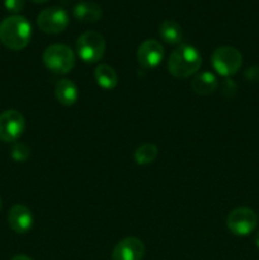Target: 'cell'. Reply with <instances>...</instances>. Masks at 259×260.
<instances>
[{"label": "cell", "mask_w": 259, "mask_h": 260, "mask_svg": "<svg viewBox=\"0 0 259 260\" xmlns=\"http://www.w3.org/2000/svg\"><path fill=\"white\" fill-rule=\"evenodd\" d=\"M32 37L30 23L22 15H10L0 23V41L12 51L25 48Z\"/></svg>", "instance_id": "cell-1"}, {"label": "cell", "mask_w": 259, "mask_h": 260, "mask_svg": "<svg viewBox=\"0 0 259 260\" xmlns=\"http://www.w3.org/2000/svg\"><path fill=\"white\" fill-rule=\"evenodd\" d=\"M202 65V56L190 45H179L168 58V70L174 78H189Z\"/></svg>", "instance_id": "cell-2"}, {"label": "cell", "mask_w": 259, "mask_h": 260, "mask_svg": "<svg viewBox=\"0 0 259 260\" xmlns=\"http://www.w3.org/2000/svg\"><path fill=\"white\" fill-rule=\"evenodd\" d=\"M42 60L46 68L53 74L65 75L75 66V53L63 43H53L46 48Z\"/></svg>", "instance_id": "cell-3"}, {"label": "cell", "mask_w": 259, "mask_h": 260, "mask_svg": "<svg viewBox=\"0 0 259 260\" xmlns=\"http://www.w3.org/2000/svg\"><path fill=\"white\" fill-rule=\"evenodd\" d=\"M106 52V40L101 33L88 30L76 41V53L81 61L86 63H95L103 58Z\"/></svg>", "instance_id": "cell-4"}, {"label": "cell", "mask_w": 259, "mask_h": 260, "mask_svg": "<svg viewBox=\"0 0 259 260\" xmlns=\"http://www.w3.org/2000/svg\"><path fill=\"white\" fill-rule=\"evenodd\" d=\"M213 69L222 76H231L240 70L243 65V55L240 51L231 46L217 47L211 55Z\"/></svg>", "instance_id": "cell-5"}, {"label": "cell", "mask_w": 259, "mask_h": 260, "mask_svg": "<svg viewBox=\"0 0 259 260\" xmlns=\"http://www.w3.org/2000/svg\"><path fill=\"white\" fill-rule=\"evenodd\" d=\"M226 225L234 235L246 236L255 230L258 216L251 208L238 207L229 213Z\"/></svg>", "instance_id": "cell-6"}, {"label": "cell", "mask_w": 259, "mask_h": 260, "mask_svg": "<svg viewBox=\"0 0 259 260\" xmlns=\"http://www.w3.org/2000/svg\"><path fill=\"white\" fill-rule=\"evenodd\" d=\"M37 25L42 32L48 35H58L69 25V15L60 7H50L43 9L37 17Z\"/></svg>", "instance_id": "cell-7"}, {"label": "cell", "mask_w": 259, "mask_h": 260, "mask_svg": "<svg viewBox=\"0 0 259 260\" xmlns=\"http://www.w3.org/2000/svg\"><path fill=\"white\" fill-rule=\"evenodd\" d=\"M25 129V118L17 109H8L0 114V140L14 142Z\"/></svg>", "instance_id": "cell-8"}, {"label": "cell", "mask_w": 259, "mask_h": 260, "mask_svg": "<svg viewBox=\"0 0 259 260\" xmlns=\"http://www.w3.org/2000/svg\"><path fill=\"white\" fill-rule=\"evenodd\" d=\"M136 57L144 69H154L164 58V47L159 41L146 40L137 48Z\"/></svg>", "instance_id": "cell-9"}, {"label": "cell", "mask_w": 259, "mask_h": 260, "mask_svg": "<svg viewBox=\"0 0 259 260\" xmlns=\"http://www.w3.org/2000/svg\"><path fill=\"white\" fill-rule=\"evenodd\" d=\"M145 255V245L140 239L128 236L114 246L112 260H142Z\"/></svg>", "instance_id": "cell-10"}, {"label": "cell", "mask_w": 259, "mask_h": 260, "mask_svg": "<svg viewBox=\"0 0 259 260\" xmlns=\"http://www.w3.org/2000/svg\"><path fill=\"white\" fill-rule=\"evenodd\" d=\"M10 229L17 234H25L32 229L33 215L27 206L14 205L8 215Z\"/></svg>", "instance_id": "cell-11"}, {"label": "cell", "mask_w": 259, "mask_h": 260, "mask_svg": "<svg viewBox=\"0 0 259 260\" xmlns=\"http://www.w3.org/2000/svg\"><path fill=\"white\" fill-rule=\"evenodd\" d=\"M102 8L94 2H80L74 7V17L81 23H95L102 18Z\"/></svg>", "instance_id": "cell-12"}, {"label": "cell", "mask_w": 259, "mask_h": 260, "mask_svg": "<svg viewBox=\"0 0 259 260\" xmlns=\"http://www.w3.org/2000/svg\"><path fill=\"white\" fill-rule=\"evenodd\" d=\"M192 90L198 95H210L217 89L218 81L217 78L210 71H203V73L197 74L190 81Z\"/></svg>", "instance_id": "cell-13"}, {"label": "cell", "mask_w": 259, "mask_h": 260, "mask_svg": "<svg viewBox=\"0 0 259 260\" xmlns=\"http://www.w3.org/2000/svg\"><path fill=\"white\" fill-rule=\"evenodd\" d=\"M55 96L62 106H73L79 98V90L69 79H61L55 86Z\"/></svg>", "instance_id": "cell-14"}, {"label": "cell", "mask_w": 259, "mask_h": 260, "mask_svg": "<svg viewBox=\"0 0 259 260\" xmlns=\"http://www.w3.org/2000/svg\"><path fill=\"white\" fill-rule=\"evenodd\" d=\"M94 79L96 84L104 90H112L118 84V75L116 70L109 65H98L94 70Z\"/></svg>", "instance_id": "cell-15"}, {"label": "cell", "mask_w": 259, "mask_h": 260, "mask_svg": "<svg viewBox=\"0 0 259 260\" xmlns=\"http://www.w3.org/2000/svg\"><path fill=\"white\" fill-rule=\"evenodd\" d=\"M159 35L164 42L169 45H177L182 40V28L174 20L167 19L160 24Z\"/></svg>", "instance_id": "cell-16"}, {"label": "cell", "mask_w": 259, "mask_h": 260, "mask_svg": "<svg viewBox=\"0 0 259 260\" xmlns=\"http://www.w3.org/2000/svg\"><path fill=\"white\" fill-rule=\"evenodd\" d=\"M157 147L154 144H144L140 147H137L135 151V161L139 165H147L151 164L157 157Z\"/></svg>", "instance_id": "cell-17"}, {"label": "cell", "mask_w": 259, "mask_h": 260, "mask_svg": "<svg viewBox=\"0 0 259 260\" xmlns=\"http://www.w3.org/2000/svg\"><path fill=\"white\" fill-rule=\"evenodd\" d=\"M30 155V149L24 142H15L12 149V159L17 162L27 161Z\"/></svg>", "instance_id": "cell-18"}, {"label": "cell", "mask_w": 259, "mask_h": 260, "mask_svg": "<svg viewBox=\"0 0 259 260\" xmlns=\"http://www.w3.org/2000/svg\"><path fill=\"white\" fill-rule=\"evenodd\" d=\"M4 7L10 13H14L15 15L22 12L25 7V0H4Z\"/></svg>", "instance_id": "cell-19"}, {"label": "cell", "mask_w": 259, "mask_h": 260, "mask_svg": "<svg viewBox=\"0 0 259 260\" xmlns=\"http://www.w3.org/2000/svg\"><path fill=\"white\" fill-rule=\"evenodd\" d=\"M221 93L226 98H231L234 96V94L236 93V84L234 83L230 79H226L222 84H221Z\"/></svg>", "instance_id": "cell-20"}, {"label": "cell", "mask_w": 259, "mask_h": 260, "mask_svg": "<svg viewBox=\"0 0 259 260\" xmlns=\"http://www.w3.org/2000/svg\"><path fill=\"white\" fill-rule=\"evenodd\" d=\"M244 75H245V78L249 81H259V65H254L248 68Z\"/></svg>", "instance_id": "cell-21"}, {"label": "cell", "mask_w": 259, "mask_h": 260, "mask_svg": "<svg viewBox=\"0 0 259 260\" xmlns=\"http://www.w3.org/2000/svg\"><path fill=\"white\" fill-rule=\"evenodd\" d=\"M12 260H32V259L27 255H17V256H14Z\"/></svg>", "instance_id": "cell-22"}, {"label": "cell", "mask_w": 259, "mask_h": 260, "mask_svg": "<svg viewBox=\"0 0 259 260\" xmlns=\"http://www.w3.org/2000/svg\"><path fill=\"white\" fill-rule=\"evenodd\" d=\"M254 241H255V245L259 248V233H256L255 239H254Z\"/></svg>", "instance_id": "cell-23"}, {"label": "cell", "mask_w": 259, "mask_h": 260, "mask_svg": "<svg viewBox=\"0 0 259 260\" xmlns=\"http://www.w3.org/2000/svg\"><path fill=\"white\" fill-rule=\"evenodd\" d=\"M30 2H33V3H37V4H42V3H46V2H48V0H30Z\"/></svg>", "instance_id": "cell-24"}, {"label": "cell", "mask_w": 259, "mask_h": 260, "mask_svg": "<svg viewBox=\"0 0 259 260\" xmlns=\"http://www.w3.org/2000/svg\"><path fill=\"white\" fill-rule=\"evenodd\" d=\"M2 207H3V201L2 198H0V211H2Z\"/></svg>", "instance_id": "cell-25"}]
</instances>
